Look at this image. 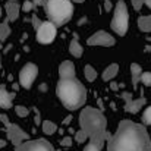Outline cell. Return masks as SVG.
<instances>
[{
	"label": "cell",
	"mask_w": 151,
	"mask_h": 151,
	"mask_svg": "<svg viewBox=\"0 0 151 151\" xmlns=\"http://www.w3.org/2000/svg\"><path fill=\"white\" fill-rule=\"evenodd\" d=\"M107 151H151L145 126L128 119L120 120L116 134L109 138Z\"/></svg>",
	"instance_id": "obj_1"
},
{
	"label": "cell",
	"mask_w": 151,
	"mask_h": 151,
	"mask_svg": "<svg viewBox=\"0 0 151 151\" xmlns=\"http://www.w3.org/2000/svg\"><path fill=\"white\" fill-rule=\"evenodd\" d=\"M79 125H81V131L87 134L90 142L96 144L100 148H103L104 141L110 138V135L107 134V119L96 107L88 106L81 110Z\"/></svg>",
	"instance_id": "obj_2"
},
{
	"label": "cell",
	"mask_w": 151,
	"mask_h": 151,
	"mask_svg": "<svg viewBox=\"0 0 151 151\" xmlns=\"http://www.w3.org/2000/svg\"><path fill=\"white\" fill-rule=\"evenodd\" d=\"M57 97L62 101V104L70 110L75 111L81 109L87 101V90L82 85V82L76 78L72 79H60L57 82Z\"/></svg>",
	"instance_id": "obj_3"
},
{
	"label": "cell",
	"mask_w": 151,
	"mask_h": 151,
	"mask_svg": "<svg viewBox=\"0 0 151 151\" xmlns=\"http://www.w3.org/2000/svg\"><path fill=\"white\" fill-rule=\"evenodd\" d=\"M44 6L50 22L56 27L66 24L73 15V4L70 0H46Z\"/></svg>",
	"instance_id": "obj_4"
},
{
	"label": "cell",
	"mask_w": 151,
	"mask_h": 151,
	"mask_svg": "<svg viewBox=\"0 0 151 151\" xmlns=\"http://www.w3.org/2000/svg\"><path fill=\"white\" fill-rule=\"evenodd\" d=\"M110 27L117 35H125L128 32V28H129V10H128V6H126L125 0H119L116 3Z\"/></svg>",
	"instance_id": "obj_5"
},
{
	"label": "cell",
	"mask_w": 151,
	"mask_h": 151,
	"mask_svg": "<svg viewBox=\"0 0 151 151\" xmlns=\"http://www.w3.org/2000/svg\"><path fill=\"white\" fill-rule=\"evenodd\" d=\"M38 75V66L34 63H27L21 70H19V85L24 87L25 90H29L37 79Z\"/></svg>",
	"instance_id": "obj_6"
},
{
	"label": "cell",
	"mask_w": 151,
	"mask_h": 151,
	"mask_svg": "<svg viewBox=\"0 0 151 151\" xmlns=\"http://www.w3.org/2000/svg\"><path fill=\"white\" fill-rule=\"evenodd\" d=\"M56 32H57V27L54 24H51L50 21L41 22L40 28L37 29V41L41 44H50L56 38Z\"/></svg>",
	"instance_id": "obj_7"
},
{
	"label": "cell",
	"mask_w": 151,
	"mask_h": 151,
	"mask_svg": "<svg viewBox=\"0 0 151 151\" xmlns=\"http://www.w3.org/2000/svg\"><path fill=\"white\" fill-rule=\"evenodd\" d=\"M6 134H7L9 141H10L15 147H19L21 144L29 141V135H28L22 128H19V126L15 125V123H10V125L6 128Z\"/></svg>",
	"instance_id": "obj_8"
},
{
	"label": "cell",
	"mask_w": 151,
	"mask_h": 151,
	"mask_svg": "<svg viewBox=\"0 0 151 151\" xmlns=\"http://www.w3.org/2000/svg\"><path fill=\"white\" fill-rule=\"evenodd\" d=\"M87 44L88 46H100V47H111L116 44V40L111 34H109L106 31H97L87 40Z\"/></svg>",
	"instance_id": "obj_9"
},
{
	"label": "cell",
	"mask_w": 151,
	"mask_h": 151,
	"mask_svg": "<svg viewBox=\"0 0 151 151\" xmlns=\"http://www.w3.org/2000/svg\"><path fill=\"white\" fill-rule=\"evenodd\" d=\"M15 151H54V148L46 139H29L16 147Z\"/></svg>",
	"instance_id": "obj_10"
},
{
	"label": "cell",
	"mask_w": 151,
	"mask_h": 151,
	"mask_svg": "<svg viewBox=\"0 0 151 151\" xmlns=\"http://www.w3.org/2000/svg\"><path fill=\"white\" fill-rule=\"evenodd\" d=\"M4 9H6V21L7 22H15L18 18H19V10H21V4L18 0H9L6 1L4 4Z\"/></svg>",
	"instance_id": "obj_11"
},
{
	"label": "cell",
	"mask_w": 151,
	"mask_h": 151,
	"mask_svg": "<svg viewBox=\"0 0 151 151\" xmlns=\"http://www.w3.org/2000/svg\"><path fill=\"white\" fill-rule=\"evenodd\" d=\"M59 76L60 79H72L75 78V65L70 60H65L59 66Z\"/></svg>",
	"instance_id": "obj_12"
},
{
	"label": "cell",
	"mask_w": 151,
	"mask_h": 151,
	"mask_svg": "<svg viewBox=\"0 0 151 151\" xmlns=\"http://www.w3.org/2000/svg\"><path fill=\"white\" fill-rule=\"evenodd\" d=\"M145 103H147L145 97H139V99H137V100L132 99V100L125 103V110L129 111V113H132V114H135V113H138V111L145 106Z\"/></svg>",
	"instance_id": "obj_13"
},
{
	"label": "cell",
	"mask_w": 151,
	"mask_h": 151,
	"mask_svg": "<svg viewBox=\"0 0 151 151\" xmlns=\"http://www.w3.org/2000/svg\"><path fill=\"white\" fill-rule=\"evenodd\" d=\"M15 99V93H7V90L0 85V109H10Z\"/></svg>",
	"instance_id": "obj_14"
},
{
	"label": "cell",
	"mask_w": 151,
	"mask_h": 151,
	"mask_svg": "<svg viewBox=\"0 0 151 151\" xmlns=\"http://www.w3.org/2000/svg\"><path fill=\"white\" fill-rule=\"evenodd\" d=\"M131 75H132V88L134 91L138 90V84L141 81V75H142V68L138 63H132L131 65Z\"/></svg>",
	"instance_id": "obj_15"
},
{
	"label": "cell",
	"mask_w": 151,
	"mask_h": 151,
	"mask_svg": "<svg viewBox=\"0 0 151 151\" xmlns=\"http://www.w3.org/2000/svg\"><path fill=\"white\" fill-rule=\"evenodd\" d=\"M117 73H119V65H117V63H111V65H109V66L103 70V81L109 82V81L114 79Z\"/></svg>",
	"instance_id": "obj_16"
},
{
	"label": "cell",
	"mask_w": 151,
	"mask_h": 151,
	"mask_svg": "<svg viewBox=\"0 0 151 151\" xmlns=\"http://www.w3.org/2000/svg\"><path fill=\"white\" fill-rule=\"evenodd\" d=\"M69 53H70L73 57H78V59L84 54V49H82V46L79 44V41H78L76 38H73V40L70 41V44H69Z\"/></svg>",
	"instance_id": "obj_17"
},
{
	"label": "cell",
	"mask_w": 151,
	"mask_h": 151,
	"mask_svg": "<svg viewBox=\"0 0 151 151\" xmlns=\"http://www.w3.org/2000/svg\"><path fill=\"white\" fill-rule=\"evenodd\" d=\"M138 28L142 32H151V15L138 18Z\"/></svg>",
	"instance_id": "obj_18"
},
{
	"label": "cell",
	"mask_w": 151,
	"mask_h": 151,
	"mask_svg": "<svg viewBox=\"0 0 151 151\" xmlns=\"http://www.w3.org/2000/svg\"><path fill=\"white\" fill-rule=\"evenodd\" d=\"M41 126H43V132L46 135H53L57 131V125L54 122H51V120H44Z\"/></svg>",
	"instance_id": "obj_19"
},
{
	"label": "cell",
	"mask_w": 151,
	"mask_h": 151,
	"mask_svg": "<svg viewBox=\"0 0 151 151\" xmlns=\"http://www.w3.org/2000/svg\"><path fill=\"white\" fill-rule=\"evenodd\" d=\"M9 35H10V27H9V22L4 21L0 24V41H6Z\"/></svg>",
	"instance_id": "obj_20"
},
{
	"label": "cell",
	"mask_w": 151,
	"mask_h": 151,
	"mask_svg": "<svg viewBox=\"0 0 151 151\" xmlns=\"http://www.w3.org/2000/svg\"><path fill=\"white\" fill-rule=\"evenodd\" d=\"M84 73H85V78H87V81H90V82H93V81H96V78H97V70L91 66V65H87L85 66V69H84Z\"/></svg>",
	"instance_id": "obj_21"
},
{
	"label": "cell",
	"mask_w": 151,
	"mask_h": 151,
	"mask_svg": "<svg viewBox=\"0 0 151 151\" xmlns=\"http://www.w3.org/2000/svg\"><path fill=\"white\" fill-rule=\"evenodd\" d=\"M15 111H16V114H18L19 117H27V116L29 114V109L25 107V106H16V107H15Z\"/></svg>",
	"instance_id": "obj_22"
},
{
	"label": "cell",
	"mask_w": 151,
	"mask_h": 151,
	"mask_svg": "<svg viewBox=\"0 0 151 151\" xmlns=\"http://www.w3.org/2000/svg\"><path fill=\"white\" fill-rule=\"evenodd\" d=\"M87 139H88V137H87V134H85L84 131H81V129H79V131L75 134V141H76L78 144H84Z\"/></svg>",
	"instance_id": "obj_23"
},
{
	"label": "cell",
	"mask_w": 151,
	"mask_h": 151,
	"mask_svg": "<svg viewBox=\"0 0 151 151\" xmlns=\"http://www.w3.org/2000/svg\"><path fill=\"white\" fill-rule=\"evenodd\" d=\"M139 82H142V84L147 85V87H151V72H142Z\"/></svg>",
	"instance_id": "obj_24"
},
{
	"label": "cell",
	"mask_w": 151,
	"mask_h": 151,
	"mask_svg": "<svg viewBox=\"0 0 151 151\" xmlns=\"http://www.w3.org/2000/svg\"><path fill=\"white\" fill-rule=\"evenodd\" d=\"M142 120H144L145 125H151V106L145 109V111L142 114Z\"/></svg>",
	"instance_id": "obj_25"
},
{
	"label": "cell",
	"mask_w": 151,
	"mask_h": 151,
	"mask_svg": "<svg viewBox=\"0 0 151 151\" xmlns=\"http://www.w3.org/2000/svg\"><path fill=\"white\" fill-rule=\"evenodd\" d=\"M32 7H34V4H32L31 0H25V1L22 3V10H24V12H31Z\"/></svg>",
	"instance_id": "obj_26"
},
{
	"label": "cell",
	"mask_w": 151,
	"mask_h": 151,
	"mask_svg": "<svg viewBox=\"0 0 151 151\" xmlns=\"http://www.w3.org/2000/svg\"><path fill=\"white\" fill-rule=\"evenodd\" d=\"M131 3L135 10H141V7L144 6V0H131Z\"/></svg>",
	"instance_id": "obj_27"
},
{
	"label": "cell",
	"mask_w": 151,
	"mask_h": 151,
	"mask_svg": "<svg viewBox=\"0 0 151 151\" xmlns=\"http://www.w3.org/2000/svg\"><path fill=\"white\" fill-rule=\"evenodd\" d=\"M31 22H32V27L35 28V31L40 28V25H41V21L38 19V16L37 15H32V18H31Z\"/></svg>",
	"instance_id": "obj_28"
},
{
	"label": "cell",
	"mask_w": 151,
	"mask_h": 151,
	"mask_svg": "<svg viewBox=\"0 0 151 151\" xmlns=\"http://www.w3.org/2000/svg\"><path fill=\"white\" fill-rule=\"evenodd\" d=\"M0 122H1V123H3L6 128L10 125V120H9V117H7L6 114H3V113H0Z\"/></svg>",
	"instance_id": "obj_29"
},
{
	"label": "cell",
	"mask_w": 151,
	"mask_h": 151,
	"mask_svg": "<svg viewBox=\"0 0 151 151\" xmlns=\"http://www.w3.org/2000/svg\"><path fill=\"white\" fill-rule=\"evenodd\" d=\"M60 144H62L63 147H70V145H72V138H70V137H66V138H63V139L60 141Z\"/></svg>",
	"instance_id": "obj_30"
},
{
	"label": "cell",
	"mask_w": 151,
	"mask_h": 151,
	"mask_svg": "<svg viewBox=\"0 0 151 151\" xmlns=\"http://www.w3.org/2000/svg\"><path fill=\"white\" fill-rule=\"evenodd\" d=\"M104 9H106V12H110V10L113 9V3H111V0H104Z\"/></svg>",
	"instance_id": "obj_31"
},
{
	"label": "cell",
	"mask_w": 151,
	"mask_h": 151,
	"mask_svg": "<svg viewBox=\"0 0 151 151\" xmlns=\"http://www.w3.org/2000/svg\"><path fill=\"white\" fill-rule=\"evenodd\" d=\"M122 99H123L125 103H126V101L132 100V94H131V93H122Z\"/></svg>",
	"instance_id": "obj_32"
},
{
	"label": "cell",
	"mask_w": 151,
	"mask_h": 151,
	"mask_svg": "<svg viewBox=\"0 0 151 151\" xmlns=\"http://www.w3.org/2000/svg\"><path fill=\"white\" fill-rule=\"evenodd\" d=\"M31 1H32L34 7H35V6H43V4H46V0H31Z\"/></svg>",
	"instance_id": "obj_33"
},
{
	"label": "cell",
	"mask_w": 151,
	"mask_h": 151,
	"mask_svg": "<svg viewBox=\"0 0 151 151\" xmlns=\"http://www.w3.org/2000/svg\"><path fill=\"white\" fill-rule=\"evenodd\" d=\"M110 88H111L113 91H117V88H119V87H117V84H114V82H113V84L110 85Z\"/></svg>",
	"instance_id": "obj_34"
},
{
	"label": "cell",
	"mask_w": 151,
	"mask_h": 151,
	"mask_svg": "<svg viewBox=\"0 0 151 151\" xmlns=\"http://www.w3.org/2000/svg\"><path fill=\"white\" fill-rule=\"evenodd\" d=\"M4 147H6V141L4 139H0V150L4 148Z\"/></svg>",
	"instance_id": "obj_35"
},
{
	"label": "cell",
	"mask_w": 151,
	"mask_h": 151,
	"mask_svg": "<svg viewBox=\"0 0 151 151\" xmlns=\"http://www.w3.org/2000/svg\"><path fill=\"white\" fill-rule=\"evenodd\" d=\"M144 4H145L148 9H151V0H144Z\"/></svg>",
	"instance_id": "obj_36"
},
{
	"label": "cell",
	"mask_w": 151,
	"mask_h": 151,
	"mask_svg": "<svg viewBox=\"0 0 151 151\" xmlns=\"http://www.w3.org/2000/svg\"><path fill=\"white\" fill-rule=\"evenodd\" d=\"M145 50H147V51H151V46H147V47H145Z\"/></svg>",
	"instance_id": "obj_37"
},
{
	"label": "cell",
	"mask_w": 151,
	"mask_h": 151,
	"mask_svg": "<svg viewBox=\"0 0 151 151\" xmlns=\"http://www.w3.org/2000/svg\"><path fill=\"white\" fill-rule=\"evenodd\" d=\"M0 18H1V6H0Z\"/></svg>",
	"instance_id": "obj_38"
},
{
	"label": "cell",
	"mask_w": 151,
	"mask_h": 151,
	"mask_svg": "<svg viewBox=\"0 0 151 151\" xmlns=\"http://www.w3.org/2000/svg\"><path fill=\"white\" fill-rule=\"evenodd\" d=\"M76 1H84V0H76Z\"/></svg>",
	"instance_id": "obj_39"
},
{
	"label": "cell",
	"mask_w": 151,
	"mask_h": 151,
	"mask_svg": "<svg viewBox=\"0 0 151 151\" xmlns=\"http://www.w3.org/2000/svg\"><path fill=\"white\" fill-rule=\"evenodd\" d=\"M148 41H151V38H148Z\"/></svg>",
	"instance_id": "obj_40"
}]
</instances>
